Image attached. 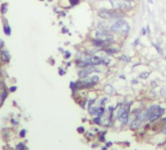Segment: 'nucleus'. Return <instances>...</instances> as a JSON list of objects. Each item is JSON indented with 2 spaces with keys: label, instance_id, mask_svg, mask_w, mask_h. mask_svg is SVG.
<instances>
[{
  "label": "nucleus",
  "instance_id": "bb28decb",
  "mask_svg": "<svg viewBox=\"0 0 166 150\" xmlns=\"http://www.w3.org/2000/svg\"><path fill=\"white\" fill-rule=\"evenodd\" d=\"M24 135H25V131H21V138H24Z\"/></svg>",
  "mask_w": 166,
  "mask_h": 150
},
{
  "label": "nucleus",
  "instance_id": "423d86ee",
  "mask_svg": "<svg viewBox=\"0 0 166 150\" xmlns=\"http://www.w3.org/2000/svg\"><path fill=\"white\" fill-rule=\"evenodd\" d=\"M102 50H103V52L108 56H114V55H116V54L120 53V49L115 48V47H110V46L109 47H105Z\"/></svg>",
  "mask_w": 166,
  "mask_h": 150
},
{
  "label": "nucleus",
  "instance_id": "c85d7f7f",
  "mask_svg": "<svg viewBox=\"0 0 166 150\" xmlns=\"http://www.w3.org/2000/svg\"><path fill=\"white\" fill-rule=\"evenodd\" d=\"M78 131H79L80 133H83V132H84V128H83V127L79 128V129H78Z\"/></svg>",
  "mask_w": 166,
  "mask_h": 150
},
{
  "label": "nucleus",
  "instance_id": "f704fd0d",
  "mask_svg": "<svg viewBox=\"0 0 166 150\" xmlns=\"http://www.w3.org/2000/svg\"><path fill=\"white\" fill-rule=\"evenodd\" d=\"M148 1H149L150 3H152H152H154V1H152V0H148Z\"/></svg>",
  "mask_w": 166,
  "mask_h": 150
},
{
  "label": "nucleus",
  "instance_id": "e433bc0d",
  "mask_svg": "<svg viewBox=\"0 0 166 150\" xmlns=\"http://www.w3.org/2000/svg\"><path fill=\"white\" fill-rule=\"evenodd\" d=\"M41 1H43V0H41Z\"/></svg>",
  "mask_w": 166,
  "mask_h": 150
},
{
  "label": "nucleus",
  "instance_id": "4468645a",
  "mask_svg": "<svg viewBox=\"0 0 166 150\" xmlns=\"http://www.w3.org/2000/svg\"><path fill=\"white\" fill-rule=\"evenodd\" d=\"M89 80L93 83L94 85H96L97 83L100 81V78H99V76H98V75H93V76H91V77L89 78Z\"/></svg>",
  "mask_w": 166,
  "mask_h": 150
},
{
  "label": "nucleus",
  "instance_id": "473e14b6",
  "mask_svg": "<svg viewBox=\"0 0 166 150\" xmlns=\"http://www.w3.org/2000/svg\"><path fill=\"white\" fill-rule=\"evenodd\" d=\"M111 145H112L111 142H108V143H107V146H108V147H109V146H111Z\"/></svg>",
  "mask_w": 166,
  "mask_h": 150
},
{
  "label": "nucleus",
  "instance_id": "cd10ccee",
  "mask_svg": "<svg viewBox=\"0 0 166 150\" xmlns=\"http://www.w3.org/2000/svg\"><path fill=\"white\" fill-rule=\"evenodd\" d=\"M62 32H63V33H65V32H68V29H67L66 27H63V28H62Z\"/></svg>",
  "mask_w": 166,
  "mask_h": 150
},
{
  "label": "nucleus",
  "instance_id": "72a5a7b5",
  "mask_svg": "<svg viewBox=\"0 0 166 150\" xmlns=\"http://www.w3.org/2000/svg\"><path fill=\"white\" fill-rule=\"evenodd\" d=\"M132 83H136V84H137V83H138V81H137V80H132Z\"/></svg>",
  "mask_w": 166,
  "mask_h": 150
},
{
  "label": "nucleus",
  "instance_id": "a878e982",
  "mask_svg": "<svg viewBox=\"0 0 166 150\" xmlns=\"http://www.w3.org/2000/svg\"><path fill=\"white\" fill-rule=\"evenodd\" d=\"M146 33H147V29H146V28L143 27L142 29H141V34H142V35H145Z\"/></svg>",
  "mask_w": 166,
  "mask_h": 150
},
{
  "label": "nucleus",
  "instance_id": "9b49d317",
  "mask_svg": "<svg viewBox=\"0 0 166 150\" xmlns=\"http://www.w3.org/2000/svg\"><path fill=\"white\" fill-rule=\"evenodd\" d=\"M119 60L120 62H125V63H129L131 62V57H129L127 55H122L120 57H119Z\"/></svg>",
  "mask_w": 166,
  "mask_h": 150
},
{
  "label": "nucleus",
  "instance_id": "f8f14e48",
  "mask_svg": "<svg viewBox=\"0 0 166 150\" xmlns=\"http://www.w3.org/2000/svg\"><path fill=\"white\" fill-rule=\"evenodd\" d=\"M101 59H102V65H103L104 66H108L111 63V59L107 56H103V57H101Z\"/></svg>",
  "mask_w": 166,
  "mask_h": 150
},
{
  "label": "nucleus",
  "instance_id": "7ed1b4c3",
  "mask_svg": "<svg viewBox=\"0 0 166 150\" xmlns=\"http://www.w3.org/2000/svg\"><path fill=\"white\" fill-rule=\"evenodd\" d=\"M165 109L161 107L160 105H151L148 109H147V114H148V118L150 122H155L157 119H159L162 115L164 114Z\"/></svg>",
  "mask_w": 166,
  "mask_h": 150
},
{
  "label": "nucleus",
  "instance_id": "6e6552de",
  "mask_svg": "<svg viewBox=\"0 0 166 150\" xmlns=\"http://www.w3.org/2000/svg\"><path fill=\"white\" fill-rule=\"evenodd\" d=\"M129 107H127V109H124L122 113H120V115L119 116L120 120L122 121V124L124 125V124L127 123V121H128V115H129V110H128Z\"/></svg>",
  "mask_w": 166,
  "mask_h": 150
},
{
  "label": "nucleus",
  "instance_id": "6ab92c4d",
  "mask_svg": "<svg viewBox=\"0 0 166 150\" xmlns=\"http://www.w3.org/2000/svg\"><path fill=\"white\" fill-rule=\"evenodd\" d=\"M93 122L95 124H101V117H96V118H94L93 119Z\"/></svg>",
  "mask_w": 166,
  "mask_h": 150
},
{
  "label": "nucleus",
  "instance_id": "393cba45",
  "mask_svg": "<svg viewBox=\"0 0 166 150\" xmlns=\"http://www.w3.org/2000/svg\"><path fill=\"white\" fill-rule=\"evenodd\" d=\"M107 100H108L107 98H102V100H101V105H104L105 103H106Z\"/></svg>",
  "mask_w": 166,
  "mask_h": 150
},
{
  "label": "nucleus",
  "instance_id": "7c9ffc66",
  "mask_svg": "<svg viewBox=\"0 0 166 150\" xmlns=\"http://www.w3.org/2000/svg\"><path fill=\"white\" fill-rule=\"evenodd\" d=\"M16 90H17V88H16V87H12V88H11V91H12V92H14V91H16Z\"/></svg>",
  "mask_w": 166,
  "mask_h": 150
},
{
  "label": "nucleus",
  "instance_id": "dca6fc26",
  "mask_svg": "<svg viewBox=\"0 0 166 150\" xmlns=\"http://www.w3.org/2000/svg\"><path fill=\"white\" fill-rule=\"evenodd\" d=\"M105 113V108L104 107H98V109H97V112H96V115L98 117H102L103 116V114Z\"/></svg>",
  "mask_w": 166,
  "mask_h": 150
},
{
  "label": "nucleus",
  "instance_id": "1a4fd4ad",
  "mask_svg": "<svg viewBox=\"0 0 166 150\" xmlns=\"http://www.w3.org/2000/svg\"><path fill=\"white\" fill-rule=\"evenodd\" d=\"M76 65H77L79 68H85V67H88V66H90L88 62H85V60H76Z\"/></svg>",
  "mask_w": 166,
  "mask_h": 150
},
{
  "label": "nucleus",
  "instance_id": "5701e85b",
  "mask_svg": "<svg viewBox=\"0 0 166 150\" xmlns=\"http://www.w3.org/2000/svg\"><path fill=\"white\" fill-rule=\"evenodd\" d=\"M70 57H71V53H70V52H68V51H67V52H65L64 58H65V59H69Z\"/></svg>",
  "mask_w": 166,
  "mask_h": 150
},
{
  "label": "nucleus",
  "instance_id": "c756f323",
  "mask_svg": "<svg viewBox=\"0 0 166 150\" xmlns=\"http://www.w3.org/2000/svg\"><path fill=\"white\" fill-rule=\"evenodd\" d=\"M146 29H147V32H148V33H151V29H150V27H149V25L147 27Z\"/></svg>",
  "mask_w": 166,
  "mask_h": 150
},
{
  "label": "nucleus",
  "instance_id": "20e7f679",
  "mask_svg": "<svg viewBox=\"0 0 166 150\" xmlns=\"http://www.w3.org/2000/svg\"><path fill=\"white\" fill-rule=\"evenodd\" d=\"M94 36H95V38H98V39L104 41V42L106 43V46L105 47H109L110 44L115 42V36H114L113 32H111L110 30L97 29L94 32Z\"/></svg>",
  "mask_w": 166,
  "mask_h": 150
},
{
  "label": "nucleus",
  "instance_id": "f257e3e1",
  "mask_svg": "<svg viewBox=\"0 0 166 150\" xmlns=\"http://www.w3.org/2000/svg\"><path fill=\"white\" fill-rule=\"evenodd\" d=\"M130 24L128 22H126L124 19H119L116 20L113 24L110 25V31L115 34H119L122 36H126L130 32Z\"/></svg>",
  "mask_w": 166,
  "mask_h": 150
},
{
  "label": "nucleus",
  "instance_id": "412c9836",
  "mask_svg": "<svg viewBox=\"0 0 166 150\" xmlns=\"http://www.w3.org/2000/svg\"><path fill=\"white\" fill-rule=\"evenodd\" d=\"M70 3H71V5L72 6H75V5H77L78 3H79V0H69Z\"/></svg>",
  "mask_w": 166,
  "mask_h": 150
},
{
  "label": "nucleus",
  "instance_id": "2eb2a0df",
  "mask_svg": "<svg viewBox=\"0 0 166 150\" xmlns=\"http://www.w3.org/2000/svg\"><path fill=\"white\" fill-rule=\"evenodd\" d=\"M150 75H151V73H150L149 71H145V72L140 73L139 78H141V79H148Z\"/></svg>",
  "mask_w": 166,
  "mask_h": 150
},
{
  "label": "nucleus",
  "instance_id": "39448f33",
  "mask_svg": "<svg viewBox=\"0 0 166 150\" xmlns=\"http://www.w3.org/2000/svg\"><path fill=\"white\" fill-rule=\"evenodd\" d=\"M110 4L112 5V8L120 10L123 12H129L133 10V5L130 2L124 1V0H109Z\"/></svg>",
  "mask_w": 166,
  "mask_h": 150
},
{
  "label": "nucleus",
  "instance_id": "f03ea898",
  "mask_svg": "<svg viewBox=\"0 0 166 150\" xmlns=\"http://www.w3.org/2000/svg\"><path fill=\"white\" fill-rule=\"evenodd\" d=\"M98 16L104 20H119V19H124L125 14L123 11L116 9H100L98 11Z\"/></svg>",
  "mask_w": 166,
  "mask_h": 150
},
{
  "label": "nucleus",
  "instance_id": "aec40b11",
  "mask_svg": "<svg viewBox=\"0 0 166 150\" xmlns=\"http://www.w3.org/2000/svg\"><path fill=\"white\" fill-rule=\"evenodd\" d=\"M24 143H20L17 147H16V150H24Z\"/></svg>",
  "mask_w": 166,
  "mask_h": 150
},
{
  "label": "nucleus",
  "instance_id": "c9c22d12",
  "mask_svg": "<svg viewBox=\"0 0 166 150\" xmlns=\"http://www.w3.org/2000/svg\"><path fill=\"white\" fill-rule=\"evenodd\" d=\"M0 75H1V68H0Z\"/></svg>",
  "mask_w": 166,
  "mask_h": 150
},
{
  "label": "nucleus",
  "instance_id": "f3484780",
  "mask_svg": "<svg viewBox=\"0 0 166 150\" xmlns=\"http://www.w3.org/2000/svg\"><path fill=\"white\" fill-rule=\"evenodd\" d=\"M4 32L7 34V35H11V28H10V27H9V25H7V27H4Z\"/></svg>",
  "mask_w": 166,
  "mask_h": 150
},
{
  "label": "nucleus",
  "instance_id": "b1692460",
  "mask_svg": "<svg viewBox=\"0 0 166 150\" xmlns=\"http://www.w3.org/2000/svg\"><path fill=\"white\" fill-rule=\"evenodd\" d=\"M139 41H140V39L139 38H136L135 40H134V42H133V46H137L139 44Z\"/></svg>",
  "mask_w": 166,
  "mask_h": 150
},
{
  "label": "nucleus",
  "instance_id": "9d476101",
  "mask_svg": "<svg viewBox=\"0 0 166 150\" xmlns=\"http://www.w3.org/2000/svg\"><path fill=\"white\" fill-rule=\"evenodd\" d=\"M142 121L140 120V119H138V118H135V120L133 121V122L131 123V129L132 130H136V129H138L139 127H141V125H142Z\"/></svg>",
  "mask_w": 166,
  "mask_h": 150
},
{
  "label": "nucleus",
  "instance_id": "0eeeda50",
  "mask_svg": "<svg viewBox=\"0 0 166 150\" xmlns=\"http://www.w3.org/2000/svg\"><path fill=\"white\" fill-rule=\"evenodd\" d=\"M90 42H91V45L95 47V48H104L106 46V43L104 42V41H102L100 39H98V38H91L90 39Z\"/></svg>",
  "mask_w": 166,
  "mask_h": 150
},
{
  "label": "nucleus",
  "instance_id": "ddd939ff",
  "mask_svg": "<svg viewBox=\"0 0 166 150\" xmlns=\"http://www.w3.org/2000/svg\"><path fill=\"white\" fill-rule=\"evenodd\" d=\"M1 60L4 62H9V60H10V56H9L8 52H6V51H2L1 52Z\"/></svg>",
  "mask_w": 166,
  "mask_h": 150
},
{
  "label": "nucleus",
  "instance_id": "a211bd4d",
  "mask_svg": "<svg viewBox=\"0 0 166 150\" xmlns=\"http://www.w3.org/2000/svg\"><path fill=\"white\" fill-rule=\"evenodd\" d=\"M6 9H7V4H3L2 7H1V13H2L3 15H4L5 13H6Z\"/></svg>",
  "mask_w": 166,
  "mask_h": 150
},
{
  "label": "nucleus",
  "instance_id": "2f4dec72",
  "mask_svg": "<svg viewBox=\"0 0 166 150\" xmlns=\"http://www.w3.org/2000/svg\"><path fill=\"white\" fill-rule=\"evenodd\" d=\"M124 1H127V2H130V3H131V2L134 1V0H124Z\"/></svg>",
  "mask_w": 166,
  "mask_h": 150
},
{
  "label": "nucleus",
  "instance_id": "4be33fe9",
  "mask_svg": "<svg viewBox=\"0 0 166 150\" xmlns=\"http://www.w3.org/2000/svg\"><path fill=\"white\" fill-rule=\"evenodd\" d=\"M155 47L156 48V50H157L158 52H159V54H160V55H162V53H163V51H162V49H161V48L159 47V46H157V45H156V44H155Z\"/></svg>",
  "mask_w": 166,
  "mask_h": 150
}]
</instances>
